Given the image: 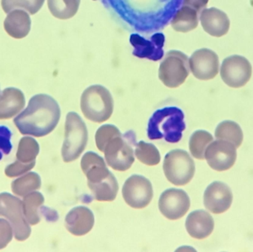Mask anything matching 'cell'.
I'll list each match as a JSON object with an SVG mask.
<instances>
[{
	"label": "cell",
	"mask_w": 253,
	"mask_h": 252,
	"mask_svg": "<svg viewBox=\"0 0 253 252\" xmlns=\"http://www.w3.org/2000/svg\"><path fill=\"white\" fill-rule=\"evenodd\" d=\"M60 108L56 101L45 94L33 96L26 109L13 120L22 135L43 137L50 134L60 119Z\"/></svg>",
	"instance_id": "cell-1"
},
{
	"label": "cell",
	"mask_w": 253,
	"mask_h": 252,
	"mask_svg": "<svg viewBox=\"0 0 253 252\" xmlns=\"http://www.w3.org/2000/svg\"><path fill=\"white\" fill-rule=\"evenodd\" d=\"M96 146L105 153L107 164L117 171L129 170L135 161L134 148L136 146V136L132 130L122 135L115 126H102L96 131Z\"/></svg>",
	"instance_id": "cell-2"
},
{
	"label": "cell",
	"mask_w": 253,
	"mask_h": 252,
	"mask_svg": "<svg viewBox=\"0 0 253 252\" xmlns=\"http://www.w3.org/2000/svg\"><path fill=\"white\" fill-rule=\"evenodd\" d=\"M81 167L87 179V185L98 201H113L117 198L119 184L102 157L93 152L84 154Z\"/></svg>",
	"instance_id": "cell-3"
},
{
	"label": "cell",
	"mask_w": 253,
	"mask_h": 252,
	"mask_svg": "<svg viewBox=\"0 0 253 252\" xmlns=\"http://www.w3.org/2000/svg\"><path fill=\"white\" fill-rule=\"evenodd\" d=\"M184 114L175 107L158 109L149 120L147 136L150 140L165 139L168 143H178L185 130Z\"/></svg>",
	"instance_id": "cell-4"
},
{
	"label": "cell",
	"mask_w": 253,
	"mask_h": 252,
	"mask_svg": "<svg viewBox=\"0 0 253 252\" xmlns=\"http://www.w3.org/2000/svg\"><path fill=\"white\" fill-rule=\"evenodd\" d=\"M114 108L112 96L103 86H90L82 95V111L87 119L93 122L102 123L109 119Z\"/></svg>",
	"instance_id": "cell-5"
},
{
	"label": "cell",
	"mask_w": 253,
	"mask_h": 252,
	"mask_svg": "<svg viewBox=\"0 0 253 252\" xmlns=\"http://www.w3.org/2000/svg\"><path fill=\"white\" fill-rule=\"evenodd\" d=\"M88 133L81 117L76 112H69L65 122V141L62 155L65 163L72 162L80 156L87 146Z\"/></svg>",
	"instance_id": "cell-6"
},
{
	"label": "cell",
	"mask_w": 253,
	"mask_h": 252,
	"mask_svg": "<svg viewBox=\"0 0 253 252\" xmlns=\"http://www.w3.org/2000/svg\"><path fill=\"white\" fill-rule=\"evenodd\" d=\"M190 71L187 55L178 50H170L161 62L159 78L166 87L176 88L185 81Z\"/></svg>",
	"instance_id": "cell-7"
},
{
	"label": "cell",
	"mask_w": 253,
	"mask_h": 252,
	"mask_svg": "<svg viewBox=\"0 0 253 252\" xmlns=\"http://www.w3.org/2000/svg\"><path fill=\"white\" fill-rule=\"evenodd\" d=\"M163 169L168 181L175 186L187 184L193 179L196 170L194 161L182 149H175L167 154Z\"/></svg>",
	"instance_id": "cell-8"
},
{
	"label": "cell",
	"mask_w": 253,
	"mask_h": 252,
	"mask_svg": "<svg viewBox=\"0 0 253 252\" xmlns=\"http://www.w3.org/2000/svg\"><path fill=\"white\" fill-rule=\"evenodd\" d=\"M0 217H4L11 225L16 240L24 241L29 238L31 229L24 215L22 203L7 192L0 194Z\"/></svg>",
	"instance_id": "cell-9"
},
{
	"label": "cell",
	"mask_w": 253,
	"mask_h": 252,
	"mask_svg": "<svg viewBox=\"0 0 253 252\" xmlns=\"http://www.w3.org/2000/svg\"><path fill=\"white\" fill-rule=\"evenodd\" d=\"M251 75L252 65L246 58L234 55L223 61L221 76L229 87L233 88L244 87L251 79Z\"/></svg>",
	"instance_id": "cell-10"
},
{
	"label": "cell",
	"mask_w": 253,
	"mask_h": 252,
	"mask_svg": "<svg viewBox=\"0 0 253 252\" xmlns=\"http://www.w3.org/2000/svg\"><path fill=\"white\" fill-rule=\"evenodd\" d=\"M123 195L126 204L132 208H145L153 199L151 183L143 176L134 175L125 183Z\"/></svg>",
	"instance_id": "cell-11"
},
{
	"label": "cell",
	"mask_w": 253,
	"mask_h": 252,
	"mask_svg": "<svg viewBox=\"0 0 253 252\" xmlns=\"http://www.w3.org/2000/svg\"><path fill=\"white\" fill-rule=\"evenodd\" d=\"M190 207V198L182 189H168L159 198V210L169 220H178L184 217Z\"/></svg>",
	"instance_id": "cell-12"
},
{
	"label": "cell",
	"mask_w": 253,
	"mask_h": 252,
	"mask_svg": "<svg viewBox=\"0 0 253 252\" xmlns=\"http://www.w3.org/2000/svg\"><path fill=\"white\" fill-rule=\"evenodd\" d=\"M236 147L227 141L212 142L205 151V158L212 170L225 171L230 170L236 161Z\"/></svg>",
	"instance_id": "cell-13"
},
{
	"label": "cell",
	"mask_w": 253,
	"mask_h": 252,
	"mask_svg": "<svg viewBox=\"0 0 253 252\" xmlns=\"http://www.w3.org/2000/svg\"><path fill=\"white\" fill-rule=\"evenodd\" d=\"M190 69L199 80L212 79L219 70L218 56L215 52L208 48L196 50L189 59Z\"/></svg>",
	"instance_id": "cell-14"
},
{
	"label": "cell",
	"mask_w": 253,
	"mask_h": 252,
	"mask_svg": "<svg viewBox=\"0 0 253 252\" xmlns=\"http://www.w3.org/2000/svg\"><path fill=\"white\" fill-rule=\"evenodd\" d=\"M129 41L133 47L132 54L136 57L152 61H159L163 57L165 42L164 34H154L149 39L138 34H132Z\"/></svg>",
	"instance_id": "cell-15"
},
{
	"label": "cell",
	"mask_w": 253,
	"mask_h": 252,
	"mask_svg": "<svg viewBox=\"0 0 253 252\" xmlns=\"http://www.w3.org/2000/svg\"><path fill=\"white\" fill-rule=\"evenodd\" d=\"M231 189L225 183L215 181L211 183L204 195V204L207 210L214 214L227 211L233 203Z\"/></svg>",
	"instance_id": "cell-16"
},
{
	"label": "cell",
	"mask_w": 253,
	"mask_h": 252,
	"mask_svg": "<svg viewBox=\"0 0 253 252\" xmlns=\"http://www.w3.org/2000/svg\"><path fill=\"white\" fill-rule=\"evenodd\" d=\"M199 19L205 32L212 36H223L230 29L228 16L224 11L215 7L204 9L201 12Z\"/></svg>",
	"instance_id": "cell-17"
},
{
	"label": "cell",
	"mask_w": 253,
	"mask_h": 252,
	"mask_svg": "<svg viewBox=\"0 0 253 252\" xmlns=\"http://www.w3.org/2000/svg\"><path fill=\"white\" fill-rule=\"evenodd\" d=\"M93 213L87 207H77L69 212L65 217V226L70 233L75 236H83L93 229Z\"/></svg>",
	"instance_id": "cell-18"
},
{
	"label": "cell",
	"mask_w": 253,
	"mask_h": 252,
	"mask_svg": "<svg viewBox=\"0 0 253 252\" xmlns=\"http://www.w3.org/2000/svg\"><path fill=\"white\" fill-rule=\"evenodd\" d=\"M186 229L192 238L202 240L208 238L214 229L212 216L203 210H197L189 215L186 220Z\"/></svg>",
	"instance_id": "cell-19"
},
{
	"label": "cell",
	"mask_w": 253,
	"mask_h": 252,
	"mask_svg": "<svg viewBox=\"0 0 253 252\" xmlns=\"http://www.w3.org/2000/svg\"><path fill=\"white\" fill-rule=\"evenodd\" d=\"M25 105V96L19 89L9 87L0 93V119L17 115Z\"/></svg>",
	"instance_id": "cell-20"
},
{
	"label": "cell",
	"mask_w": 253,
	"mask_h": 252,
	"mask_svg": "<svg viewBox=\"0 0 253 252\" xmlns=\"http://www.w3.org/2000/svg\"><path fill=\"white\" fill-rule=\"evenodd\" d=\"M31 20L28 12L15 9L7 13L4 21V28L8 35L14 38H25L31 31Z\"/></svg>",
	"instance_id": "cell-21"
},
{
	"label": "cell",
	"mask_w": 253,
	"mask_h": 252,
	"mask_svg": "<svg viewBox=\"0 0 253 252\" xmlns=\"http://www.w3.org/2000/svg\"><path fill=\"white\" fill-rule=\"evenodd\" d=\"M199 16L200 13L196 9L183 5L171 20V26L177 32H190L197 28Z\"/></svg>",
	"instance_id": "cell-22"
},
{
	"label": "cell",
	"mask_w": 253,
	"mask_h": 252,
	"mask_svg": "<svg viewBox=\"0 0 253 252\" xmlns=\"http://www.w3.org/2000/svg\"><path fill=\"white\" fill-rule=\"evenodd\" d=\"M44 198L40 192H33L24 196L22 207L25 218L30 225L38 224L41 220L40 208L44 204Z\"/></svg>",
	"instance_id": "cell-23"
},
{
	"label": "cell",
	"mask_w": 253,
	"mask_h": 252,
	"mask_svg": "<svg viewBox=\"0 0 253 252\" xmlns=\"http://www.w3.org/2000/svg\"><path fill=\"white\" fill-rule=\"evenodd\" d=\"M215 138L218 140L227 141L239 148L243 142V132L236 122L225 121L218 124L215 130Z\"/></svg>",
	"instance_id": "cell-24"
},
{
	"label": "cell",
	"mask_w": 253,
	"mask_h": 252,
	"mask_svg": "<svg viewBox=\"0 0 253 252\" xmlns=\"http://www.w3.org/2000/svg\"><path fill=\"white\" fill-rule=\"evenodd\" d=\"M80 0H47L49 10L59 19H69L77 14Z\"/></svg>",
	"instance_id": "cell-25"
},
{
	"label": "cell",
	"mask_w": 253,
	"mask_h": 252,
	"mask_svg": "<svg viewBox=\"0 0 253 252\" xmlns=\"http://www.w3.org/2000/svg\"><path fill=\"white\" fill-rule=\"evenodd\" d=\"M41 187V179L37 173H29L13 180L12 191L18 196L24 197Z\"/></svg>",
	"instance_id": "cell-26"
},
{
	"label": "cell",
	"mask_w": 253,
	"mask_h": 252,
	"mask_svg": "<svg viewBox=\"0 0 253 252\" xmlns=\"http://www.w3.org/2000/svg\"><path fill=\"white\" fill-rule=\"evenodd\" d=\"M212 141L213 137L208 132L205 130L195 132L192 135L189 143L192 155L197 159H205V151Z\"/></svg>",
	"instance_id": "cell-27"
},
{
	"label": "cell",
	"mask_w": 253,
	"mask_h": 252,
	"mask_svg": "<svg viewBox=\"0 0 253 252\" xmlns=\"http://www.w3.org/2000/svg\"><path fill=\"white\" fill-rule=\"evenodd\" d=\"M40 152V146L35 139L24 137L19 142L16 152V158L25 164L36 162V158Z\"/></svg>",
	"instance_id": "cell-28"
},
{
	"label": "cell",
	"mask_w": 253,
	"mask_h": 252,
	"mask_svg": "<svg viewBox=\"0 0 253 252\" xmlns=\"http://www.w3.org/2000/svg\"><path fill=\"white\" fill-rule=\"evenodd\" d=\"M134 152L138 161L146 165L155 166L160 163V153L153 144L139 142L136 144Z\"/></svg>",
	"instance_id": "cell-29"
},
{
	"label": "cell",
	"mask_w": 253,
	"mask_h": 252,
	"mask_svg": "<svg viewBox=\"0 0 253 252\" xmlns=\"http://www.w3.org/2000/svg\"><path fill=\"white\" fill-rule=\"evenodd\" d=\"M44 2V0H1V4L6 13L15 9H22L34 15L42 8Z\"/></svg>",
	"instance_id": "cell-30"
},
{
	"label": "cell",
	"mask_w": 253,
	"mask_h": 252,
	"mask_svg": "<svg viewBox=\"0 0 253 252\" xmlns=\"http://www.w3.org/2000/svg\"><path fill=\"white\" fill-rule=\"evenodd\" d=\"M36 162L29 163V164H25V163L20 162V161H15L13 164L7 166L4 170L6 176L9 178L17 177V176H22L25 173H28L30 170H32L35 166Z\"/></svg>",
	"instance_id": "cell-31"
},
{
	"label": "cell",
	"mask_w": 253,
	"mask_h": 252,
	"mask_svg": "<svg viewBox=\"0 0 253 252\" xmlns=\"http://www.w3.org/2000/svg\"><path fill=\"white\" fill-rule=\"evenodd\" d=\"M12 133L5 126H0V161L2 159L3 155H8L12 149Z\"/></svg>",
	"instance_id": "cell-32"
},
{
	"label": "cell",
	"mask_w": 253,
	"mask_h": 252,
	"mask_svg": "<svg viewBox=\"0 0 253 252\" xmlns=\"http://www.w3.org/2000/svg\"><path fill=\"white\" fill-rule=\"evenodd\" d=\"M13 238L11 225L4 219H0V250L5 248Z\"/></svg>",
	"instance_id": "cell-33"
},
{
	"label": "cell",
	"mask_w": 253,
	"mask_h": 252,
	"mask_svg": "<svg viewBox=\"0 0 253 252\" xmlns=\"http://www.w3.org/2000/svg\"><path fill=\"white\" fill-rule=\"evenodd\" d=\"M209 0H184L183 5L189 6L196 9L199 13L206 8Z\"/></svg>",
	"instance_id": "cell-34"
},
{
	"label": "cell",
	"mask_w": 253,
	"mask_h": 252,
	"mask_svg": "<svg viewBox=\"0 0 253 252\" xmlns=\"http://www.w3.org/2000/svg\"><path fill=\"white\" fill-rule=\"evenodd\" d=\"M40 215L48 221H56L58 219V215L56 212L42 206L40 208Z\"/></svg>",
	"instance_id": "cell-35"
}]
</instances>
